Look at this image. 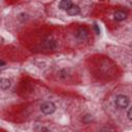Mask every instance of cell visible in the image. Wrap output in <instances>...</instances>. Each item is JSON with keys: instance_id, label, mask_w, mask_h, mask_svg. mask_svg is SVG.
Instances as JSON below:
<instances>
[{"instance_id": "obj_4", "label": "cell", "mask_w": 132, "mask_h": 132, "mask_svg": "<svg viewBox=\"0 0 132 132\" xmlns=\"http://www.w3.org/2000/svg\"><path fill=\"white\" fill-rule=\"evenodd\" d=\"M40 110L44 114H52L56 110V105L51 101H46V102H43L40 105Z\"/></svg>"}, {"instance_id": "obj_6", "label": "cell", "mask_w": 132, "mask_h": 132, "mask_svg": "<svg viewBox=\"0 0 132 132\" xmlns=\"http://www.w3.org/2000/svg\"><path fill=\"white\" fill-rule=\"evenodd\" d=\"M72 5H73V3H72L71 1H69V0H62V1L59 3V7H60V9L65 10V11L69 10V9L71 8Z\"/></svg>"}, {"instance_id": "obj_11", "label": "cell", "mask_w": 132, "mask_h": 132, "mask_svg": "<svg viewBox=\"0 0 132 132\" xmlns=\"http://www.w3.org/2000/svg\"><path fill=\"white\" fill-rule=\"evenodd\" d=\"M127 117H128V119H129L130 121H132V107H130V108L128 109V111H127Z\"/></svg>"}, {"instance_id": "obj_1", "label": "cell", "mask_w": 132, "mask_h": 132, "mask_svg": "<svg viewBox=\"0 0 132 132\" xmlns=\"http://www.w3.org/2000/svg\"><path fill=\"white\" fill-rule=\"evenodd\" d=\"M129 103H130V99H129V97L126 96V95H122V94H121V95H118V96L116 97V99H114V104H116V106H117L118 108H121V109H124V108L128 107Z\"/></svg>"}, {"instance_id": "obj_9", "label": "cell", "mask_w": 132, "mask_h": 132, "mask_svg": "<svg viewBox=\"0 0 132 132\" xmlns=\"http://www.w3.org/2000/svg\"><path fill=\"white\" fill-rule=\"evenodd\" d=\"M34 132H52V131L45 126H36L34 128Z\"/></svg>"}, {"instance_id": "obj_12", "label": "cell", "mask_w": 132, "mask_h": 132, "mask_svg": "<svg viewBox=\"0 0 132 132\" xmlns=\"http://www.w3.org/2000/svg\"><path fill=\"white\" fill-rule=\"evenodd\" d=\"M0 66H1L2 68H3L4 66H5V62H4L3 60H0Z\"/></svg>"}, {"instance_id": "obj_3", "label": "cell", "mask_w": 132, "mask_h": 132, "mask_svg": "<svg viewBox=\"0 0 132 132\" xmlns=\"http://www.w3.org/2000/svg\"><path fill=\"white\" fill-rule=\"evenodd\" d=\"M42 45H43V47H44V48L50 50V51H55V50L58 47L57 40H56L54 37H52V36L46 37V38L43 40Z\"/></svg>"}, {"instance_id": "obj_8", "label": "cell", "mask_w": 132, "mask_h": 132, "mask_svg": "<svg viewBox=\"0 0 132 132\" xmlns=\"http://www.w3.org/2000/svg\"><path fill=\"white\" fill-rule=\"evenodd\" d=\"M66 12H67L69 15H77V14L80 13V8H79L78 5L73 4V5L71 6V8H70L69 10H67Z\"/></svg>"}, {"instance_id": "obj_2", "label": "cell", "mask_w": 132, "mask_h": 132, "mask_svg": "<svg viewBox=\"0 0 132 132\" xmlns=\"http://www.w3.org/2000/svg\"><path fill=\"white\" fill-rule=\"evenodd\" d=\"M74 36H75V38H76V40L78 42H82V41L87 40V38L89 36V30L87 28H85V27H79L75 31Z\"/></svg>"}, {"instance_id": "obj_5", "label": "cell", "mask_w": 132, "mask_h": 132, "mask_svg": "<svg viewBox=\"0 0 132 132\" xmlns=\"http://www.w3.org/2000/svg\"><path fill=\"white\" fill-rule=\"evenodd\" d=\"M113 18L117 22H122L124 20L127 19V12L124 10H116V12L113 13Z\"/></svg>"}, {"instance_id": "obj_7", "label": "cell", "mask_w": 132, "mask_h": 132, "mask_svg": "<svg viewBox=\"0 0 132 132\" xmlns=\"http://www.w3.org/2000/svg\"><path fill=\"white\" fill-rule=\"evenodd\" d=\"M10 86H11L10 79L4 78V77H2V78L0 79V88H1V90H3V91L8 90V89L10 88Z\"/></svg>"}, {"instance_id": "obj_10", "label": "cell", "mask_w": 132, "mask_h": 132, "mask_svg": "<svg viewBox=\"0 0 132 132\" xmlns=\"http://www.w3.org/2000/svg\"><path fill=\"white\" fill-rule=\"evenodd\" d=\"M68 70H66V69H62L60 72H59V76L60 77H62V78H67L68 77Z\"/></svg>"}]
</instances>
